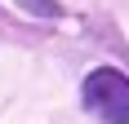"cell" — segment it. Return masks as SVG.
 I'll use <instances>...</instances> for the list:
<instances>
[{
  "label": "cell",
  "mask_w": 129,
  "mask_h": 124,
  "mask_svg": "<svg viewBox=\"0 0 129 124\" xmlns=\"http://www.w3.org/2000/svg\"><path fill=\"white\" fill-rule=\"evenodd\" d=\"M85 106L103 124H129V80L111 67L93 71L85 80Z\"/></svg>",
  "instance_id": "cell-1"
},
{
  "label": "cell",
  "mask_w": 129,
  "mask_h": 124,
  "mask_svg": "<svg viewBox=\"0 0 129 124\" xmlns=\"http://www.w3.org/2000/svg\"><path fill=\"white\" fill-rule=\"evenodd\" d=\"M18 5H22L27 13H40V18H58V0H18Z\"/></svg>",
  "instance_id": "cell-2"
}]
</instances>
